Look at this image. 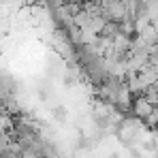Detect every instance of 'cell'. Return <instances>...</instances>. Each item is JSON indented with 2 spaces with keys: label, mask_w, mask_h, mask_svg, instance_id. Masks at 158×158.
I'll return each mask as SVG.
<instances>
[{
  "label": "cell",
  "mask_w": 158,
  "mask_h": 158,
  "mask_svg": "<svg viewBox=\"0 0 158 158\" xmlns=\"http://www.w3.org/2000/svg\"><path fill=\"white\" fill-rule=\"evenodd\" d=\"M131 109H132V113H135V118L145 120V118L154 111V105H152V103H150V101L141 94V96H137V98L132 101V107H131Z\"/></svg>",
  "instance_id": "cell-1"
},
{
  "label": "cell",
  "mask_w": 158,
  "mask_h": 158,
  "mask_svg": "<svg viewBox=\"0 0 158 158\" xmlns=\"http://www.w3.org/2000/svg\"><path fill=\"white\" fill-rule=\"evenodd\" d=\"M143 122H145L150 128H158V107H154V111H152V113H150Z\"/></svg>",
  "instance_id": "cell-2"
},
{
  "label": "cell",
  "mask_w": 158,
  "mask_h": 158,
  "mask_svg": "<svg viewBox=\"0 0 158 158\" xmlns=\"http://www.w3.org/2000/svg\"><path fill=\"white\" fill-rule=\"evenodd\" d=\"M148 90H152V92H156V94H158V79L152 83V85H150V88H148Z\"/></svg>",
  "instance_id": "cell-3"
}]
</instances>
